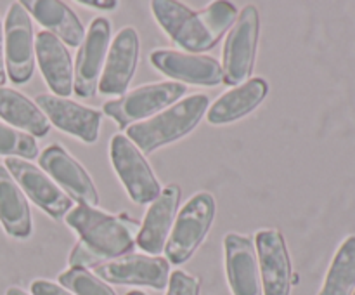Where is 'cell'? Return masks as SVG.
I'll list each match as a JSON object with an SVG mask.
<instances>
[{
    "label": "cell",
    "mask_w": 355,
    "mask_h": 295,
    "mask_svg": "<svg viewBox=\"0 0 355 295\" xmlns=\"http://www.w3.org/2000/svg\"><path fill=\"white\" fill-rule=\"evenodd\" d=\"M66 222L80 236L69 253V267L99 266L110 259L128 255L134 250L141 222L128 215H111L78 205L66 215Z\"/></svg>",
    "instance_id": "obj_1"
},
{
    "label": "cell",
    "mask_w": 355,
    "mask_h": 295,
    "mask_svg": "<svg viewBox=\"0 0 355 295\" xmlns=\"http://www.w3.org/2000/svg\"><path fill=\"white\" fill-rule=\"evenodd\" d=\"M151 6L159 26L184 51H189V54L210 51L225 31L232 28L238 16L234 3L224 0L210 3L200 12L172 0H155Z\"/></svg>",
    "instance_id": "obj_2"
},
{
    "label": "cell",
    "mask_w": 355,
    "mask_h": 295,
    "mask_svg": "<svg viewBox=\"0 0 355 295\" xmlns=\"http://www.w3.org/2000/svg\"><path fill=\"white\" fill-rule=\"evenodd\" d=\"M208 106L210 101L205 94H194L156 117L128 127V139L137 146L139 151L149 155L155 149L189 134L200 124Z\"/></svg>",
    "instance_id": "obj_3"
},
{
    "label": "cell",
    "mask_w": 355,
    "mask_h": 295,
    "mask_svg": "<svg viewBox=\"0 0 355 295\" xmlns=\"http://www.w3.org/2000/svg\"><path fill=\"white\" fill-rule=\"evenodd\" d=\"M215 200L210 193L194 194L177 215V221L165 243V255L172 264H184L191 259L214 222Z\"/></svg>",
    "instance_id": "obj_4"
},
{
    "label": "cell",
    "mask_w": 355,
    "mask_h": 295,
    "mask_svg": "<svg viewBox=\"0 0 355 295\" xmlns=\"http://www.w3.org/2000/svg\"><path fill=\"white\" fill-rule=\"evenodd\" d=\"M259 33V10L255 6H246L232 24L224 45L222 75L227 85H239L250 78L255 65Z\"/></svg>",
    "instance_id": "obj_5"
},
{
    "label": "cell",
    "mask_w": 355,
    "mask_h": 295,
    "mask_svg": "<svg viewBox=\"0 0 355 295\" xmlns=\"http://www.w3.org/2000/svg\"><path fill=\"white\" fill-rule=\"evenodd\" d=\"M6 73L12 83H26L35 69L33 24L21 2L10 3L3 26Z\"/></svg>",
    "instance_id": "obj_6"
},
{
    "label": "cell",
    "mask_w": 355,
    "mask_h": 295,
    "mask_svg": "<svg viewBox=\"0 0 355 295\" xmlns=\"http://www.w3.org/2000/svg\"><path fill=\"white\" fill-rule=\"evenodd\" d=\"M186 92L187 87L179 82L142 85L139 89L123 94L120 99L104 104V113L110 115L121 128H125L137 120H144V118L165 110L166 106L175 103Z\"/></svg>",
    "instance_id": "obj_7"
},
{
    "label": "cell",
    "mask_w": 355,
    "mask_h": 295,
    "mask_svg": "<svg viewBox=\"0 0 355 295\" xmlns=\"http://www.w3.org/2000/svg\"><path fill=\"white\" fill-rule=\"evenodd\" d=\"M111 162L128 196L135 203L146 205L149 201H155L162 193L155 172L137 146L127 135L118 134L111 139Z\"/></svg>",
    "instance_id": "obj_8"
},
{
    "label": "cell",
    "mask_w": 355,
    "mask_h": 295,
    "mask_svg": "<svg viewBox=\"0 0 355 295\" xmlns=\"http://www.w3.org/2000/svg\"><path fill=\"white\" fill-rule=\"evenodd\" d=\"M96 276L104 283L142 285L163 290L168 285L170 262L158 255L128 253L96 266Z\"/></svg>",
    "instance_id": "obj_9"
},
{
    "label": "cell",
    "mask_w": 355,
    "mask_h": 295,
    "mask_svg": "<svg viewBox=\"0 0 355 295\" xmlns=\"http://www.w3.org/2000/svg\"><path fill=\"white\" fill-rule=\"evenodd\" d=\"M110 37V21L106 17H96L90 23L89 33L85 35L78 54H76L75 71H73V90L78 97L89 99L96 94L104 59L107 56Z\"/></svg>",
    "instance_id": "obj_10"
},
{
    "label": "cell",
    "mask_w": 355,
    "mask_h": 295,
    "mask_svg": "<svg viewBox=\"0 0 355 295\" xmlns=\"http://www.w3.org/2000/svg\"><path fill=\"white\" fill-rule=\"evenodd\" d=\"M263 295H290L293 285L290 252L277 229H262L255 236Z\"/></svg>",
    "instance_id": "obj_11"
},
{
    "label": "cell",
    "mask_w": 355,
    "mask_h": 295,
    "mask_svg": "<svg viewBox=\"0 0 355 295\" xmlns=\"http://www.w3.org/2000/svg\"><path fill=\"white\" fill-rule=\"evenodd\" d=\"M35 104L42 110L51 124L75 137L82 139L87 144H94L99 139L101 113L92 108L82 106L68 97H59L55 94H40Z\"/></svg>",
    "instance_id": "obj_12"
},
{
    "label": "cell",
    "mask_w": 355,
    "mask_h": 295,
    "mask_svg": "<svg viewBox=\"0 0 355 295\" xmlns=\"http://www.w3.org/2000/svg\"><path fill=\"white\" fill-rule=\"evenodd\" d=\"M6 169L31 201L51 217L61 219L71 208V198L33 163L10 156L6 160Z\"/></svg>",
    "instance_id": "obj_13"
},
{
    "label": "cell",
    "mask_w": 355,
    "mask_h": 295,
    "mask_svg": "<svg viewBox=\"0 0 355 295\" xmlns=\"http://www.w3.org/2000/svg\"><path fill=\"white\" fill-rule=\"evenodd\" d=\"M40 167L80 205L96 208L99 194L87 170L59 144H51L40 155Z\"/></svg>",
    "instance_id": "obj_14"
},
{
    "label": "cell",
    "mask_w": 355,
    "mask_h": 295,
    "mask_svg": "<svg viewBox=\"0 0 355 295\" xmlns=\"http://www.w3.org/2000/svg\"><path fill=\"white\" fill-rule=\"evenodd\" d=\"M151 62L165 75L194 85L211 87L224 82L222 66L210 56L158 49L151 54Z\"/></svg>",
    "instance_id": "obj_15"
},
{
    "label": "cell",
    "mask_w": 355,
    "mask_h": 295,
    "mask_svg": "<svg viewBox=\"0 0 355 295\" xmlns=\"http://www.w3.org/2000/svg\"><path fill=\"white\" fill-rule=\"evenodd\" d=\"M225 271L234 295H263L255 245L248 236L229 233L224 239Z\"/></svg>",
    "instance_id": "obj_16"
},
{
    "label": "cell",
    "mask_w": 355,
    "mask_h": 295,
    "mask_svg": "<svg viewBox=\"0 0 355 295\" xmlns=\"http://www.w3.org/2000/svg\"><path fill=\"white\" fill-rule=\"evenodd\" d=\"M139 61V35L127 26L114 37L99 78V92L123 96Z\"/></svg>",
    "instance_id": "obj_17"
},
{
    "label": "cell",
    "mask_w": 355,
    "mask_h": 295,
    "mask_svg": "<svg viewBox=\"0 0 355 295\" xmlns=\"http://www.w3.org/2000/svg\"><path fill=\"white\" fill-rule=\"evenodd\" d=\"M180 201V187L177 184H170L149 207L144 222L139 229L135 245L146 253L158 255L163 252L166 243V236L172 231L173 219H175L177 207Z\"/></svg>",
    "instance_id": "obj_18"
},
{
    "label": "cell",
    "mask_w": 355,
    "mask_h": 295,
    "mask_svg": "<svg viewBox=\"0 0 355 295\" xmlns=\"http://www.w3.org/2000/svg\"><path fill=\"white\" fill-rule=\"evenodd\" d=\"M35 54L52 92L59 97H68L73 92V62L66 45L55 35L40 31L35 40Z\"/></svg>",
    "instance_id": "obj_19"
},
{
    "label": "cell",
    "mask_w": 355,
    "mask_h": 295,
    "mask_svg": "<svg viewBox=\"0 0 355 295\" xmlns=\"http://www.w3.org/2000/svg\"><path fill=\"white\" fill-rule=\"evenodd\" d=\"M21 6L30 12L42 26L49 30V33L55 35L62 44H68L71 47L82 45L85 38L82 21L78 19L75 12L59 0H24Z\"/></svg>",
    "instance_id": "obj_20"
},
{
    "label": "cell",
    "mask_w": 355,
    "mask_h": 295,
    "mask_svg": "<svg viewBox=\"0 0 355 295\" xmlns=\"http://www.w3.org/2000/svg\"><path fill=\"white\" fill-rule=\"evenodd\" d=\"M269 92V85L263 78L246 80L243 85L229 90L224 96L218 97L210 108H208L207 120L214 125L231 124L252 113L257 106H260Z\"/></svg>",
    "instance_id": "obj_21"
},
{
    "label": "cell",
    "mask_w": 355,
    "mask_h": 295,
    "mask_svg": "<svg viewBox=\"0 0 355 295\" xmlns=\"http://www.w3.org/2000/svg\"><path fill=\"white\" fill-rule=\"evenodd\" d=\"M0 224L14 238H28L31 235L30 205L23 189L3 165H0Z\"/></svg>",
    "instance_id": "obj_22"
},
{
    "label": "cell",
    "mask_w": 355,
    "mask_h": 295,
    "mask_svg": "<svg viewBox=\"0 0 355 295\" xmlns=\"http://www.w3.org/2000/svg\"><path fill=\"white\" fill-rule=\"evenodd\" d=\"M0 118L31 137H45L51 130V121L40 108L26 96L7 87H0Z\"/></svg>",
    "instance_id": "obj_23"
},
{
    "label": "cell",
    "mask_w": 355,
    "mask_h": 295,
    "mask_svg": "<svg viewBox=\"0 0 355 295\" xmlns=\"http://www.w3.org/2000/svg\"><path fill=\"white\" fill-rule=\"evenodd\" d=\"M355 290V236H349L340 245L338 252L326 274L319 295H352Z\"/></svg>",
    "instance_id": "obj_24"
},
{
    "label": "cell",
    "mask_w": 355,
    "mask_h": 295,
    "mask_svg": "<svg viewBox=\"0 0 355 295\" xmlns=\"http://www.w3.org/2000/svg\"><path fill=\"white\" fill-rule=\"evenodd\" d=\"M59 283L75 295H116L107 283L82 267H71L59 274Z\"/></svg>",
    "instance_id": "obj_25"
},
{
    "label": "cell",
    "mask_w": 355,
    "mask_h": 295,
    "mask_svg": "<svg viewBox=\"0 0 355 295\" xmlns=\"http://www.w3.org/2000/svg\"><path fill=\"white\" fill-rule=\"evenodd\" d=\"M0 155L14 158L33 160L38 156V144L30 134L10 125L0 124Z\"/></svg>",
    "instance_id": "obj_26"
},
{
    "label": "cell",
    "mask_w": 355,
    "mask_h": 295,
    "mask_svg": "<svg viewBox=\"0 0 355 295\" xmlns=\"http://www.w3.org/2000/svg\"><path fill=\"white\" fill-rule=\"evenodd\" d=\"M166 295H200V281L184 271H175L168 278Z\"/></svg>",
    "instance_id": "obj_27"
},
{
    "label": "cell",
    "mask_w": 355,
    "mask_h": 295,
    "mask_svg": "<svg viewBox=\"0 0 355 295\" xmlns=\"http://www.w3.org/2000/svg\"><path fill=\"white\" fill-rule=\"evenodd\" d=\"M31 294L33 295H71L61 285H55L47 280H35L31 283Z\"/></svg>",
    "instance_id": "obj_28"
},
{
    "label": "cell",
    "mask_w": 355,
    "mask_h": 295,
    "mask_svg": "<svg viewBox=\"0 0 355 295\" xmlns=\"http://www.w3.org/2000/svg\"><path fill=\"white\" fill-rule=\"evenodd\" d=\"M78 3L89 7H96V9H104V10H113L118 6V2L114 0H78Z\"/></svg>",
    "instance_id": "obj_29"
},
{
    "label": "cell",
    "mask_w": 355,
    "mask_h": 295,
    "mask_svg": "<svg viewBox=\"0 0 355 295\" xmlns=\"http://www.w3.org/2000/svg\"><path fill=\"white\" fill-rule=\"evenodd\" d=\"M7 80L6 73V59H3V30H2V21H0V87H3Z\"/></svg>",
    "instance_id": "obj_30"
},
{
    "label": "cell",
    "mask_w": 355,
    "mask_h": 295,
    "mask_svg": "<svg viewBox=\"0 0 355 295\" xmlns=\"http://www.w3.org/2000/svg\"><path fill=\"white\" fill-rule=\"evenodd\" d=\"M6 295H28V294H26V292H24V290H21V288L10 287L9 290L6 292Z\"/></svg>",
    "instance_id": "obj_31"
},
{
    "label": "cell",
    "mask_w": 355,
    "mask_h": 295,
    "mask_svg": "<svg viewBox=\"0 0 355 295\" xmlns=\"http://www.w3.org/2000/svg\"><path fill=\"white\" fill-rule=\"evenodd\" d=\"M127 295H146L144 292H141V290H132V292H128Z\"/></svg>",
    "instance_id": "obj_32"
},
{
    "label": "cell",
    "mask_w": 355,
    "mask_h": 295,
    "mask_svg": "<svg viewBox=\"0 0 355 295\" xmlns=\"http://www.w3.org/2000/svg\"><path fill=\"white\" fill-rule=\"evenodd\" d=\"M352 295H355V290H354V294H352Z\"/></svg>",
    "instance_id": "obj_33"
}]
</instances>
